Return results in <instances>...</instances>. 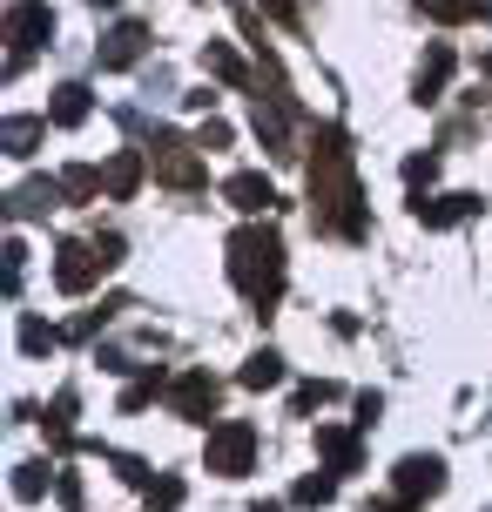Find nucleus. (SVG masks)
Returning a JSON list of instances; mask_svg holds the SVG:
<instances>
[{"label":"nucleus","instance_id":"nucleus-3","mask_svg":"<svg viewBox=\"0 0 492 512\" xmlns=\"http://www.w3.org/2000/svg\"><path fill=\"white\" fill-rule=\"evenodd\" d=\"M250 459H257V432H250L243 418H230V425L209 432V472L236 479V472H250Z\"/></svg>","mask_w":492,"mask_h":512},{"label":"nucleus","instance_id":"nucleus-23","mask_svg":"<svg viewBox=\"0 0 492 512\" xmlns=\"http://www.w3.org/2000/svg\"><path fill=\"white\" fill-rule=\"evenodd\" d=\"M21 344H27V351H54V331H48V324H27Z\"/></svg>","mask_w":492,"mask_h":512},{"label":"nucleus","instance_id":"nucleus-25","mask_svg":"<svg viewBox=\"0 0 492 512\" xmlns=\"http://www.w3.org/2000/svg\"><path fill=\"white\" fill-rule=\"evenodd\" d=\"M263 7H270V21H297V7H290V0H263Z\"/></svg>","mask_w":492,"mask_h":512},{"label":"nucleus","instance_id":"nucleus-1","mask_svg":"<svg viewBox=\"0 0 492 512\" xmlns=\"http://www.w3.org/2000/svg\"><path fill=\"white\" fill-rule=\"evenodd\" d=\"M230 277L250 304H270V297L284 290V243H277V230H243L236 236L230 243Z\"/></svg>","mask_w":492,"mask_h":512},{"label":"nucleus","instance_id":"nucleus-24","mask_svg":"<svg viewBox=\"0 0 492 512\" xmlns=\"http://www.w3.org/2000/svg\"><path fill=\"white\" fill-rule=\"evenodd\" d=\"M324 398H331V384H304V391H297V411H311V405H324Z\"/></svg>","mask_w":492,"mask_h":512},{"label":"nucleus","instance_id":"nucleus-10","mask_svg":"<svg viewBox=\"0 0 492 512\" xmlns=\"http://www.w3.org/2000/svg\"><path fill=\"white\" fill-rule=\"evenodd\" d=\"M230 203L243 209V216H257V209H270V203H277V189H270L263 176H230Z\"/></svg>","mask_w":492,"mask_h":512},{"label":"nucleus","instance_id":"nucleus-16","mask_svg":"<svg viewBox=\"0 0 492 512\" xmlns=\"http://www.w3.org/2000/svg\"><path fill=\"white\" fill-rule=\"evenodd\" d=\"M203 68H209V75H223V81H243V61H236L223 41H209V48H203Z\"/></svg>","mask_w":492,"mask_h":512},{"label":"nucleus","instance_id":"nucleus-6","mask_svg":"<svg viewBox=\"0 0 492 512\" xmlns=\"http://www.w3.org/2000/svg\"><path fill=\"white\" fill-rule=\"evenodd\" d=\"M7 34H14L21 48H34V41L54 34V14L41 7V0H14V7H7Z\"/></svg>","mask_w":492,"mask_h":512},{"label":"nucleus","instance_id":"nucleus-26","mask_svg":"<svg viewBox=\"0 0 492 512\" xmlns=\"http://www.w3.org/2000/svg\"><path fill=\"white\" fill-rule=\"evenodd\" d=\"M371 512H412V499H398V506H371Z\"/></svg>","mask_w":492,"mask_h":512},{"label":"nucleus","instance_id":"nucleus-20","mask_svg":"<svg viewBox=\"0 0 492 512\" xmlns=\"http://www.w3.org/2000/svg\"><path fill=\"white\" fill-rule=\"evenodd\" d=\"M61 189H68V196H95V189H102V176H95V169H68V176H61Z\"/></svg>","mask_w":492,"mask_h":512},{"label":"nucleus","instance_id":"nucleus-18","mask_svg":"<svg viewBox=\"0 0 492 512\" xmlns=\"http://www.w3.org/2000/svg\"><path fill=\"white\" fill-rule=\"evenodd\" d=\"M257 135H263V142H270V149H284V115H277V108H263V102H257Z\"/></svg>","mask_w":492,"mask_h":512},{"label":"nucleus","instance_id":"nucleus-17","mask_svg":"<svg viewBox=\"0 0 492 512\" xmlns=\"http://www.w3.org/2000/svg\"><path fill=\"white\" fill-rule=\"evenodd\" d=\"M135 182H142V162H135V155H115V169H108V189H115V196H135Z\"/></svg>","mask_w":492,"mask_h":512},{"label":"nucleus","instance_id":"nucleus-27","mask_svg":"<svg viewBox=\"0 0 492 512\" xmlns=\"http://www.w3.org/2000/svg\"><path fill=\"white\" fill-rule=\"evenodd\" d=\"M88 7H115V0H88Z\"/></svg>","mask_w":492,"mask_h":512},{"label":"nucleus","instance_id":"nucleus-4","mask_svg":"<svg viewBox=\"0 0 492 512\" xmlns=\"http://www.w3.org/2000/svg\"><path fill=\"white\" fill-rule=\"evenodd\" d=\"M439 486H445V459H432V452H412L398 465V499H432Z\"/></svg>","mask_w":492,"mask_h":512},{"label":"nucleus","instance_id":"nucleus-14","mask_svg":"<svg viewBox=\"0 0 492 512\" xmlns=\"http://www.w3.org/2000/svg\"><path fill=\"white\" fill-rule=\"evenodd\" d=\"M492 0H418V14H432V21H472V14H486Z\"/></svg>","mask_w":492,"mask_h":512},{"label":"nucleus","instance_id":"nucleus-8","mask_svg":"<svg viewBox=\"0 0 492 512\" xmlns=\"http://www.w3.org/2000/svg\"><path fill=\"white\" fill-rule=\"evenodd\" d=\"M88 108H95V102H88V88H81V81H68V88H54L48 122L54 128H81V122H88Z\"/></svg>","mask_w":492,"mask_h":512},{"label":"nucleus","instance_id":"nucleus-21","mask_svg":"<svg viewBox=\"0 0 492 512\" xmlns=\"http://www.w3.org/2000/svg\"><path fill=\"white\" fill-rule=\"evenodd\" d=\"M41 486H48V465H21V479H14V492H21V499H34Z\"/></svg>","mask_w":492,"mask_h":512},{"label":"nucleus","instance_id":"nucleus-9","mask_svg":"<svg viewBox=\"0 0 492 512\" xmlns=\"http://www.w3.org/2000/svg\"><path fill=\"white\" fill-rule=\"evenodd\" d=\"M472 209H479V196H439V203H418V223L425 230H445V223H466Z\"/></svg>","mask_w":492,"mask_h":512},{"label":"nucleus","instance_id":"nucleus-2","mask_svg":"<svg viewBox=\"0 0 492 512\" xmlns=\"http://www.w3.org/2000/svg\"><path fill=\"white\" fill-rule=\"evenodd\" d=\"M122 263V236H102V243H61L54 256V283L61 290H88V283Z\"/></svg>","mask_w":492,"mask_h":512},{"label":"nucleus","instance_id":"nucleus-11","mask_svg":"<svg viewBox=\"0 0 492 512\" xmlns=\"http://www.w3.org/2000/svg\"><path fill=\"white\" fill-rule=\"evenodd\" d=\"M445 75H452V48H432L425 54V68H418V102H439V88H445Z\"/></svg>","mask_w":492,"mask_h":512},{"label":"nucleus","instance_id":"nucleus-13","mask_svg":"<svg viewBox=\"0 0 492 512\" xmlns=\"http://www.w3.org/2000/svg\"><path fill=\"white\" fill-rule=\"evenodd\" d=\"M243 384H250V391H270V384H284V358H277V351H257V358L243 364Z\"/></svg>","mask_w":492,"mask_h":512},{"label":"nucleus","instance_id":"nucleus-15","mask_svg":"<svg viewBox=\"0 0 492 512\" xmlns=\"http://www.w3.org/2000/svg\"><path fill=\"white\" fill-rule=\"evenodd\" d=\"M41 128H48V122H34V115H14V122H7V155H34Z\"/></svg>","mask_w":492,"mask_h":512},{"label":"nucleus","instance_id":"nucleus-7","mask_svg":"<svg viewBox=\"0 0 492 512\" xmlns=\"http://www.w3.org/2000/svg\"><path fill=\"white\" fill-rule=\"evenodd\" d=\"M142 48H149V27H142V21H122L102 41V68H135V61H142Z\"/></svg>","mask_w":492,"mask_h":512},{"label":"nucleus","instance_id":"nucleus-5","mask_svg":"<svg viewBox=\"0 0 492 512\" xmlns=\"http://www.w3.org/2000/svg\"><path fill=\"white\" fill-rule=\"evenodd\" d=\"M169 405H176L182 418H196V425H203L209 411H216V378H203V371H189V378H176V391H169Z\"/></svg>","mask_w":492,"mask_h":512},{"label":"nucleus","instance_id":"nucleus-22","mask_svg":"<svg viewBox=\"0 0 492 512\" xmlns=\"http://www.w3.org/2000/svg\"><path fill=\"white\" fill-rule=\"evenodd\" d=\"M439 176V155H412V162H405V182H432Z\"/></svg>","mask_w":492,"mask_h":512},{"label":"nucleus","instance_id":"nucleus-19","mask_svg":"<svg viewBox=\"0 0 492 512\" xmlns=\"http://www.w3.org/2000/svg\"><path fill=\"white\" fill-rule=\"evenodd\" d=\"M331 492H337V479H304L297 486V506H331Z\"/></svg>","mask_w":492,"mask_h":512},{"label":"nucleus","instance_id":"nucleus-12","mask_svg":"<svg viewBox=\"0 0 492 512\" xmlns=\"http://www.w3.org/2000/svg\"><path fill=\"white\" fill-rule=\"evenodd\" d=\"M317 452L331 459V472H358V438L351 432H317Z\"/></svg>","mask_w":492,"mask_h":512}]
</instances>
